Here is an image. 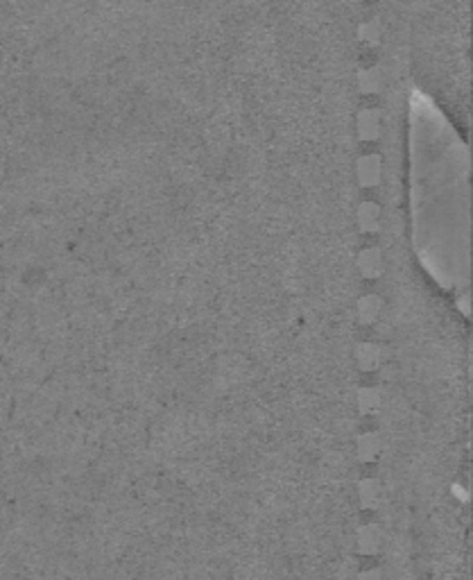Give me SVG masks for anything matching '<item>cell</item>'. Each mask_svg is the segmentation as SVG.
<instances>
[{"label":"cell","mask_w":473,"mask_h":580,"mask_svg":"<svg viewBox=\"0 0 473 580\" xmlns=\"http://www.w3.org/2000/svg\"><path fill=\"white\" fill-rule=\"evenodd\" d=\"M381 311H383V302H381V297H376V295H367L358 302V319L362 324L376 322Z\"/></svg>","instance_id":"5"},{"label":"cell","mask_w":473,"mask_h":580,"mask_svg":"<svg viewBox=\"0 0 473 580\" xmlns=\"http://www.w3.org/2000/svg\"><path fill=\"white\" fill-rule=\"evenodd\" d=\"M356 449H358V458L362 460V463H374L381 453L379 435L376 433H362L356 442Z\"/></svg>","instance_id":"4"},{"label":"cell","mask_w":473,"mask_h":580,"mask_svg":"<svg viewBox=\"0 0 473 580\" xmlns=\"http://www.w3.org/2000/svg\"><path fill=\"white\" fill-rule=\"evenodd\" d=\"M381 406V392L374 388H362L358 392V408L360 413H376Z\"/></svg>","instance_id":"8"},{"label":"cell","mask_w":473,"mask_h":580,"mask_svg":"<svg viewBox=\"0 0 473 580\" xmlns=\"http://www.w3.org/2000/svg\"><path fill=\"white\" fill-rule=\"evenodd\" d=\"M376 222H379V211L374 209V206H362V211H360V225L362 229H367V232H372V229H376Z\"/></svg>","instance_id":"9"},{"label":"cell","mask_w":473,"mask_h":580,"mask_svg":"<svg viewBox=\"0 0 473 580\" xmlns=\"http://www.w3.org/2000/svg\"><path fill=\"white\" fill-rule=\"evenodd\" d=\"M358 267L360 272L365 274L367 279H376L381 277L383 272V263H381V254L379 250H365L358 258Z\"/></svg>","instance_id":"6"},{"label":"cell","mask_w":473,"mask_h":580,"mask_svg":"<svg viewBox=\"0 0 473 580\" xmlns=\"http://www.w3.org/2000/svg\"><path fill=\"white\" fill-rule=\"evenodd\" d=\"M410 189L415 225L426 238H455L467 232L469 150L442 109L412 91L408 109Z\"/></svg>","instance_id":"1"},{"label":"cell","mask_w":473,"mask_h":580,"mask_svg":"<svg viewBox=\"0 0 473 580\" xmlns=\"http://www.w3.org/2000/svg\"><path fill=\"white\" fill-rule=\"evenodd\" d=\"M356 359H358V367L362 372H374L381 367V361H383V354L381 349L372 345V343H362L356 349Z\"/></svg>","instance_id":"3"},{"label":"cell","mask_w":473,"mask_h":580,"mask_svg":"<svg viewBox=\"0 0 473 580\" xmlns=\"http://www.w3.org/2000/svg\"><path fill=\"white\" fill-rule=\"evenodd\" d=\"M358 492H360L362 508H376L381 501V483L374 481V479H367V481L360 483Z\"/></svg>","instance_id":"7"},{"label":"cell","mask_w":473,"mask_h":580,"mask_svg":"<svg viewBox=\"0 0 473 580\" xmlns=\"http://www.w3.org/2000/svg\"><path fill=\"white\" fill-rule=\"evenodd\" d=\"M358 580H383V578H381L379 569H369V571H362V574L358 576Z\"/></svg>","instance_id":"10"},{"label":"cell","mask_w":473,"mask_h":580,"mask_svg":"<svg viewBox=\"0 0 473 580\" xmlns=\"http://www.w3.org/2000/svg\"><path fill=\"white\" fill-rule=\"evenodd\" d=\"M383 544V533L376 524H367L358 531V551L365 555L379 553V548Z\"/></svg>","instance_id":"2"}]
</instances>
